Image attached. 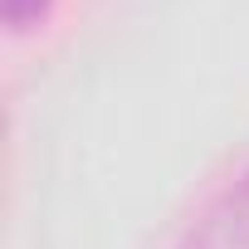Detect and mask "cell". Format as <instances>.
Segmentation results:
<instances>
[{
  "label": "cell",
  "mask_w": 249,
  "mask_h": 249,
  "mask_svg": "<svg viewBox=\"0 0 249 249\" xmlns=\"http://www.w3.org/2000/svg\"><path fill=\"white\" fill-rule=\"evenodd\" d=\"M176 249H249V166L200 210Z\"/></svg>",
  "instance_id": "6da1fadb"
},
{
  "label": "cell",
  "mask_w": 249,
  "mask_h": 249,
  "mask_svg": "<svg viewBox=\"0 0 249 249\" xmlns=\"http://www.w3.org/2000/svg\"><path fill=\"white\" fill-rule=\"evenodd\" d=\"M54 10V0H0V20H5L10 35H30L49 20Z\"/></svg>",
  "instance_id": "7a4b0ae2"
}]
</instances>
